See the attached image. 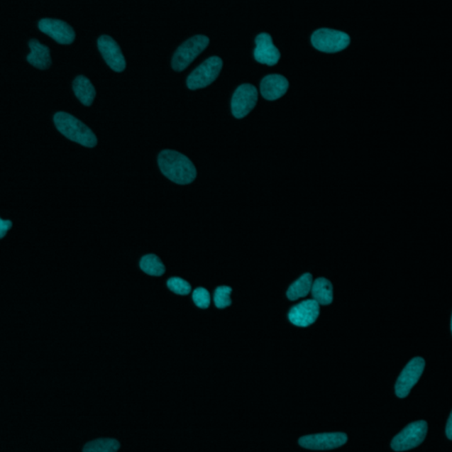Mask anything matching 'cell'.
<instances>
[{
  "label": "cell",
  "instance_id": "25",
  "mask_svg": "<svg viewBox=\"0 0 452 452\" xmlns=\"http://www.w3.org/2000/svg\"><path fill=\"white\" fill-rule=\"evenodd\" d=\"M446 431L448 439L452 440V411L449 419H448Z\"/></svg>",
  "mask_w": 452,
  "mask_h": 452
},
{
  "label": "cell",
  "instance_id": "16",
  "mask_svg": "<svg viewBox=\"0 0 452 452\" xmlns=\"http://www.w3.org/2000/svg\"><path fill=\"white\" fill-rule=\"evenodd\" d=\"M73 89L76 97L85 106H90L95 100L97 92L92 82L85 76L79 75L75 79Z\"/></svg>",
  "mask_w": 452,
  "mask_h": 452
},
{
  "label": "cell",
  "instance_id": "9",
  "mask_svg": "<svg viewBox=\"0 0 452 452\" xmlns=\"http://www.w3.org/2000/svg\"><path fill=\"white\" fill-rule=\"evenodd\" d=\"M345 433H323L309 435L299 439V443L303 448L309 450H334L341 447L347 442Z\"/></svg>",
  "mask_w": 452,
  "mask_h": 452
},
{
  "label": "cell",
  "instance_id": "21",
  "mask_svg": "<svg viewBox=\"0 0 452 452\" xmlns=\"http://www.w3.org/2000/svg\"><path fill=\"white\" fill-rule=\"evenodd\" d=\"M233 289L229 287H219L216 289L214 294L215 305L218 309H223L231 305V294Z\"/></svg>",
  "mask_w": 452,
  "mask_h": 452
},
{
  "label": "cell",
  "instance_id": "15",
  "mask_svg": "<svg viewBox=\"0 0 452 452\" xmlns=\"http://www.w3.org/2000/svg\"><path fill=\"white\" fill-rule=\"evenodd\" d=\"M28 46L31 53L27 57L28 62L40 70H48L52 66L49 47L42 45L37 39H31Z\"/></svg>",
  "mask_w": 452,
  "mask_h": 452
},
{
  "label": "cell",
  "instance_id": "24",
  "mask_svg": "<svg viewBox=\"0 0 452 452\" xmlns=\"http://www.w3.org/2000/svg\"><path fill=\"white\" fill-rule=\"evenodd\" d=\"M12 226L13 223L11 220L0 219V238H1V240L5 238Z\"/></svg>",
  "mask_w": 452,
  "mask_h": 452
},
{
  "label": "cell",
  "instance_id": "8",
  "mask_svg": "<svg viewBox=\"0 0 452 452\" xmlns=\"http://www.w3.org/2000/svg\"><path fill=\"white\" fill-rule=\"evenodd\" d=\"M258 100V89L254 85L242 84L235 90L231 99V111L236 118H243L251 113Z\"/></svg>",
  "mask_w": 452,
  "mask_h": 452
},
{
  "label": "cell",
  "instance_id": "7",
  "mask_svg": "<svg viewBox=\"0 0 452 452\" xmlns=\"http://www.w3.org/2000/svg\"><path fill=\"white\" fill-rule=\"evenodd\" d=\"M425 368V360L421 357L412 359L397 380L395 385L396 395L404 399L409 395L411 390L421 378Z\"/></svg>",
  "mask_w": 452,
  "mask_h": 452
},
{
  "label": "cell",
  "instance_id": "23",
  "mask_svg": "<svg viewBox=\"0 0 452 452\" xmlns=\"http://www.w3.org/2000/svg\"><path fill=\"white\" fill-rule=\"evenodd\" d=\"M193 301L198 307L206 309L211 305V295L205 288L199 287L193 292Z\"/></svg>",
  "mask_w": 452,
  "mask_h": 452
},
{
  "label": "cell",
  "instance_id": "3",
  "mask_svg": "<svg viewBox=\"0 0 452 452\" xmlns=\"http://www.w3.org/2000/svg\"><path fill=\"white\" fill-rule=\"evenodd\" d=\"M209 39L205 35H198L187 40L177 49L172 60V67L176 72L186 70L204 50L207 48Z\"/></svg>",
  "mask_w": 452,
  "mask_h": 452
},
{
  "label": "cell",
  "instance_id": "6",
  "mask_svg": "<svg viewBox=\"0 0 452 452\" xmlns=\"http://www.w3.org/2000/svg\"><path fill=\"white\" fill-rule=\"evenodd\" d=\"M426 433L428 423L425 421L412 422L394 437L390 446L396 451L414 449L425 440Z\"/></svg>",
  "mask_w": 452,
  "mask_h": 452
},
{
  "label": "cell",
  "instance_id": "4",
  "mask_svg": "<svg viewBox=\"0 0 452 452\" xmlns=\"http://www.w3.org/2000/svg\"><path fill=\"white\" fill-rule=\"evenodd\" d=\"M311 42L314 48L320 52L336 53L346 49L350 45L351 38L343 31L320 28L314 32Z\"/></svg>",
  "mask_w": 452,
  "mask_h": 452
},
{
  "label": "cell",
  "instance_id": "22",
  "mask_svg": "<svg viewBox=\"0 0 452 452\" xmlns=\"http://www.w3.org/2000/svg\"><path fill=\"white\" fill-rule=\"evenodd\" d=\"M167 287L172 292L179 295L189 294L192 287L189 282L180 277H171L167 281Z\"/></svg>",
  "mask_w": 452,
  "mask_h": 452
},
{
  "label": "cell",
  "instance_id": "2",
  "mask_svg": "<svg viewBox=\"0 0 452 452\" xmlns=\"http://www.w3.org/2000/svg\"><path fill=\"white\" fill-rule=\"evenodd\" d=\"M57 131L68 140L87 148L97 146V138L92 130L79 119L64 111H59L53 118Z\"/></svg>",
  "mask_w": 452,
  "mask_h": 452
},
{
  "label": "cell",
  "instance_id": "11",
  "mask_svg": "<svg viewBox=\"0 0 452 452\" xmlns=\"http://www.w3.org/2000/svg\"><path fill=\"white\" fill-rule=\"evenodd\" d=\"M39 30L60 45H68L75 39L74 28L66 21L45 18L38 23Z\"/></svg>",
  "mask_w": 452,
  "mask_h": 452
},
{
  "label": "cell",
  "instance_id": "1",
  "mask_svg": "<svg viewBox=\"0 0 452 452\" xmlns=\"http://www.w3.org/2000/svg\"><path fill=\"white\" fill-rule=\"evenodd\" d=\"M158 162L162 175L178 185H189L197 178V171L193 162L178 151H161Z\"/></svg>",
  "mask_w": 452,
  "mask_h": 452
},
{
  "label": "cell",
  "instance_id": "10",
  "mask_svg": "<svg viewBox=\"0 0 452 452\" xmlns=\"http://www.w3.org/2000/svg\"><path fill=\"white\" fill-rule=\"evenodd\" d=\"M97 47L104 60L111 70L117 73H121L126 70L125 57L123 55L121 47L113 38L106 35H101L97 40Z\"/></svg>",
  "mask_w": 452,
  "mask_h": 452
},
{
  "label": "cell",
  "instance_id": "5",
  "mask_svg": "<svg viewBox=\"0 0 452 452\" xmlns=\"http://www.w3.org/2000/svg\"><path fill=\"white\" fill-rule=\"evenodd\" d=\"M223 67V61L219 57H211L206 60L192 72L187 79V85L191 90L206 88L219 77Z\"/></svg>",
  "mask_w": 452,
  "mask_h": 452
},
{
  "label": "cell",
  "instance_id": "19",
  "mask_svg": "<svg viewBox=\"0 0 452 452\" xmlns=\"http://www.w3.org/2000/svg\"><path fill=\"white\" fill-rule=\"evenodd\" d=\"M140 268L150 276L160 277L165 272V266L160 258L154 254L144 255L140 262Z\"/></svg>",
  "mask_w": 452,
  "mask_h": 452
},
{
  "label": "cell",
  "instance_id": "17",
  "mask_svg": "<svg viewBox=\"0 0 452 452\" xmlns=\"http://www.w3.org/2000/svg\"><path fill=\"white\" fill-rule=\"evenodd\" d=\"M311 292H312L314 301L319 303L320 305H331L334 302V287L326 278H317L313 283Z\"/></svg>",
  "mask_w": 452,
  "mask_h": 452
},
{
  "label": "cell",
  "instance_id": "18",
  "mask_svg": "<svg viewBox=\"0 0 452 452\" xmlns=\"http://www.w3.org/2000/svg\"><path fill=\"white\" fill-rule=\"evenodd\" d=\"M313 277L310 273L302 275L298 280L291 285L287 291V298L290 301H297V299L306 297L309 292L312 290Z\"/></svg>",
  "mask_w": 452,
  "mask_h": 452
},
{
  "label": "cell",
  "instance_id": "26",
  "mask_svg": "<svg viewBox=\"0 0 452 452\" xmlns=\"http://www.w3.org/2000/svg\"><path fill=\"white\" fill-rule=\"evenodd\" d=\"M451 334H452V316H451Z\"/></svg>",
  "mask_w": 452,
  "mask_h": 452
},
{
  "label": "cell",
  "instance_id": "12",
  "mask_svg": "<svg viewBox=\"0 0 452 452\" xmlns=\"http://www.w3.org/2000/svg\"><path fill=\"white\" fill-rule=\"evenodd\" d=\"M320 314V304L314 299H307L292 307L288 317L291 323L298 327H309L317 320Z\"/></svg>",
  "mask_w": 452,
  "mask_h": 452
},
{
  "label": "cell",
  "instance_id": "13",
  "mask_svg": "<svg viewBox=\"0 0 452 452\" xmlns=\"http://www.w3.org/2000/svg\"><path fill=\"white\" fill-rule=\"evenodd\" d=\"M255 59L258 62L272 67L278 63L281 54L274 45L273 40L267 33H262L255 38Z\"/></svg>",
  "mask_w": 452,
  "mask_h": 452
},
{
  "label": "cell",
  "instance_id": "20",
  "mask_svg": "<svg viewBox=\"0 0 452 452\" xmlns=\"http://www.w3.org/2000/svg\"><path fill=\"white\" fill-rule=\"evenodd\" d=\"M121 448V443L116 439H100L87 443L83 447L85 452H115Z\"/></svg>",
  "mask_w": 452,
  "mask_h": 452
},
{
  "label": "cell",
  "instance_id": "14",
  "mask_svg": "<svg viewBox=\"0 0 452 452\" xmlns=\"http://www.w3.org/2000/svg\"><path fill=\"white\" fill-rule=\"evenodd\" d=\"M288 88V79L280 75H267L261 82L262 96L269 101L280 99L287 92Z\"/></svg>",
  "mask_w": 452,
  "mask_h": 452
}]
</instances>
